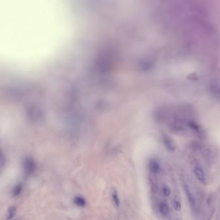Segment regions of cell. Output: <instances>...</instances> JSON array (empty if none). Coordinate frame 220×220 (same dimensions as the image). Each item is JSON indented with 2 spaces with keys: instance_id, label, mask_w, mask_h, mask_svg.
<instances>
[{
  "instance_id": "1",
  "label": "cell",
  "mask_w": 220,
  "mask_h": 220,
  "mask_svg": "<svg viewBox=\"0 0 220 220\" xmlns=\"http://www.w3.org/2000/svg\"><path fill=\"white\" fill-rule=\"evenodd\" d=\"M36 168V163L33 159L27 158L23 162V168L25 175L27 177H29L33 175Z\"/></svg>"
},
{
  "instance_id": "2",
  "label": "cell",
  "mask_w": 220,
  "mask_h": 220,
  "mask_svg": "<svg viewBox=\"0 0 220 220\" xmlns=\"http://www.w3.org/2000/svg\"><path fill=\"white\" fill-rule=\"evenodd\" d=\"M183 189H184V190H185L187 200H188V201H189V202L190 203V206L192 207L195 208L196 205L195 198L193 196V194H192V192L190 189L189 186L188 185L187 183H185V184L183 185Z\"/></svg>"
},
{
  "instance_id": "3",
  "label": "cell",
  "mask_w": 220,
  "mask_h": 220,
  "mask_svg": "<svg viewBox=\"0 0 220 220\" xmlns=\"http://www.w3.org/2000/svg\"><path fill=\"white\" fill-rule=\"evenodd\" d=\"M163 143L167 150L170 152H174L176 150V145L174 141L168 136L163 137Z\"/></svg>"
},
{
  "instance_id": "4",
  "label": "cell",
  "mask_w": 220,
  "mask_h": 220,
  "mask_svg": "<svg viewBox=\"0 0 220 220\" xmlns=\"http://www.w3.org/2000/svg\"><path fill=\"white\" fill-rule=\"evenodd\" d=\"M193 172L194 173L197 179H198L201 183H205L206 178L202 168H201L200 166L196 165L193 167Z\"/></svg>"
},
{
  "instance_id": "5",
  "label": "cell",
  "mask_w": 220,
  "mask_h": 220,
  "mask_svg": "<svg viewBox=\"0 0 220 220\" xmlns=\"http://www.w3.org/2000/svg\"><path fill=\"white\" fill-rule=\"evenodd\" d=\"M149 169L153 174L158 175L161 172V166L156 160L152 159L149 163Z\"/></svg>"
},
{
  "instance_id": "6",
  "label": "cell",
  "mask_w": 220,
  "mask_h": 220,
  "mask_svg": "<svg viewBox=\"0 0 220 220\" xmlns=\"http://www.w3.org/2000/svg\"><path fill=\"white\" fill-rule=\"evenodd\" d=\"M111 196L114 205H115L116 207H118L120 205V197H119L118 191L115 189H114V188L111 190Z\"/></svg>"
},
{
  "instance_id": "7",
  "label": "cell",
  "mask_w": 220,
  "mask_h": 220,
  "mask_svg": "<svg viewBox=\"0 0 220 220\" xmlns=\"http://www.w3.org/2000/svg\"><path fill=\"white\" fill-rule=\"evenodd\" d=\"M168 210H169L168 206L167 203H165V202L160 203V204L159 205V210L162 216H167V214L168 213Z\"/></svg>"
},
{
  "instance_id": "8",
  "label": "cell",
  "mask_w": 220,
  "mask_h": 220,
  "mask_svg": "<svg viewBox=\"0 0 220 220\" xmlns=\"http://www.w3.org/2000/svg\"><path fill=\"white\" fill-rule=\"evenodd\" d=\"M74 202L76 205L80 207H83L86 205V201L81 196H77L74 200Z\"/></svg>"
},
{
  "instance_id": "9",
  "label": "cell",
  "mask_w": 220,
  "mask_h": 220,
  "mask_svg": "<svg viewBox=\"0 0 220 220\" xmlns=\"http://www.w3.org/2000/svg\"><path fill=\"white\" fill-rule=\"evenodd\" d=\"M22 189H23V186L22 184L21 183H19L15 186V187L14 188L13 191H12V194L14 196H17L18 195H20L21 192L22 191Z\"/></svg>"
},
{
  "instance_id": "10",
  "label": "cell",
  "mask_w": 220,
  "mask_h": 220,
  "mask_svg": "<svg viewBox=\"0 0 220 220\" xmlns=\"http://www.w3.org/2000/svg\"><path fill=\"white\" fill-rule=\"evenodd\" d=\"M16 208L15 207H11L8 209V219H12L14 216L16 215Z\"/></svg>"
},
{
  "instance_id": "11",
  "label": "cell",
  "mask_w": 220,
  "mask_h": 220,
  "mask_svg": "<svg viewBox=\"0 0 220 220\" xmlns=\"http://www.w3.org/2000/svg\"><path fill=\"white\" fill-rule=\"evenodd\" d=\"M173 207L176 211L180 212L181 210V204L179 201L174 200L173 201Z\"/></svg>"
},
{
  "instance_id": "12",
  "label": "cell",
  "mask_w": 220,
  "mask_h": 220,
  "mask_svg": "<svg viewBox=\"0 0 220 220\" xmlns=\"http://www.w3.org/2000/svg\"><path fill=\"white\" fill-rule=\"evenodd\" d=\"M163 194L165 196H169L171 194V190L167 187H164L163 188Z\"/></svg>"
}]
</instances>
